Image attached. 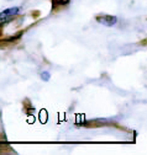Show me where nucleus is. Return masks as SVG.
I'll return each mask as SVG.
<instances>
[{
    "instance_id": "f257e3e1",
    "label": "nucleus",
    "mask_w": 147,
    "mask_h": 155,
    "mask_svg": "<svg viewBox=\"0 0 147 155\" xmlns=\"http://www.w3.org/2000/svg\"><path fill=\"white\" fill-rule=\"evenodd\" d=\"M95 20L98 24L106 26V27H111L118 22V17L115 15H108V14H100L95 16Z\"/></svg>"
},
{
    "instance_id": "f03ea898",
    "label": "nucleus",
    "mask_w": 147,
    "mask_h": 155,
    "mask_svg": "<svg viewBox=\"0 0 147 155\" xmlns=\"http://www.w3.org/2000/svg\"><path fill=\"white\" fill-rule=\"evenodd\" d=\"M19 12H20V9L16 8V6L15 8H9L4 11H2L0 12V22H5V24L10 22L11 20H14L15 16Z\"/></svg>"
},
{
    "instance_id": "7ed1b4c3",
    "label": "nucleus",
    "mask_w": 147,
    "mask_h": 155,
    "mask_svg": "<svg viewBox=\"0 0 147 155\" xmlns=\"http://www.w3.org/2000/svg\"><path fill=\"white\" fill-rule=\"evenodd\" d=\"M70 0H52V8L53 9H57L61 6H66L69 4Z\"/></svg>"
},
{
    "instance_id": "20e7f679",
    "label": "nucleus",
    "mask_w": 147,
    "mask_h": 155,
    "mask_svg": "<svg viewBox=\"0 0 147 155\" xmlns=\"http://www.w3.org/2000/svg\"><path fill=\"white\" fill-rule=\"evenodd\" d=\"M24 104H26V105H24L25 106V110H26V113L30 116L32 112H35V107L33 106H31V104H30V101L26 99L25 101H24Z\"/></svg>"
},
{
    "instance_id": "39448f33",
    "label": "nucleus",
    "mask_w": 147,
    "mask_h": 155,
    "mask_svg": "<svg viewBox=\"0 0 147 155\" xmlns=\"http://www.w3.org/2000/svg\"><path fill=\"white\" fill-rule=\"evenodd\" d=\"M50 78H51V75H50L48 71H42V73H41V79H42V80L48 81V80H50Z\"/></svg>"
},
{
    "instance_id": "423d86ee",
    "label": "nucleus",
    "mask_w": 147,
    "mask_h": 155,
    "mask_svg": "<svg viewBox=\"0 0 147 155\" xmlns=\"http://www.w3.org/2000/svg\"><path fill=\"white\" fill-rule=\"evenodd\" d=\"M5 26V22H0V37L3 36V28Z\"/></svg>"
}]
</instances>
